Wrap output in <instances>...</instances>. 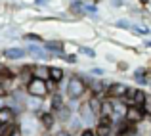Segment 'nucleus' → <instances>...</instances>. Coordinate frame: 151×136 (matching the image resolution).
Returning a JSON list of instances; mask_svg holds the SVG:
<instances>
[{
  "label": "nucleus",
  "instance_id": "obj_1",
  "mask_svg": "<svg viewBox=\"0 0 151 136\" xmlns=\"http://www.w3.org/2000/svg\"><path fill=\"white\" fill-rule=\"evenodd\" d=\"M25 88H27V94H29V96H37V98H42V100L50 94L48 81L38 79V77H33V79H31V81L25 85Z\"/></svg>",
  "mask_w": 151,
  "mask_h": 136
},
{
  "label": "nucleus",
  "instance_id": "obj_2",
  "mask_svg": "<svg viewBox=\"0 0 151 136\" xmlns=\"http://www.w3.org/2000/svg\"><path fill=\"white\" fill-rule=\"evenodd\" d=\"M86 82L82 81L81 75H73V77H69V81H67V88H65V94L69 96V98H75L78 100L82 94L86 92Z\"/></svg>",
  "mask_w": 151,
  "mask_h": 136
},
{
  "label": "nucleus",
  "instance_id": "obj_3",
  "mask_svg": "<svg viewBox=\"0 0 151 136\" xmlns=\"http://www.w3.org/2000/svg\"><path fill=\"white\" fill-rule=\"evenodd\" d=\"M145 117H147V113L144 111L142 106H128V107H126L124 119L128 123H136V125H140V123L145 121Z\"/></svg>",
  "mask_w": 151,
  "mask_h": 136
},
{
  "label": "nucleus",
  "instance_id": "obj_4",
  "mask_svg": "<svg viewBox=\"0 0 151 136\" xmlns=\"http://www.w3.org/2000/svg\"><path fill=\"white\" fill-rule=\"evenodd\" d=\"M130 86L124 85V82H111L105 90V98H111V100H122L126 96Z\"/></svg>",
  "mask_w": 151,
  "mask_h": 136
},
{
  "label": "nucleus",
  "instance_id": "obj_5",
  "mask_svg": "<svg viewBox=\"0 0 151 136\" xmlns=\"http://www.w3.org/2000/svg\"><path fill=\"white\" fill-rule=\"evenodd\" d=\"M78 117L82 119V123L84 125H94V121L98 119V115H94V111L90 109L88 103H78Z\"/></svg>",
  "mask_w": 151,
  "mask_h": 136
},
{
  "label": "nucleus",
  "instance_id": "obj_6",
  "mask_svg": "<svg viewBox=\"0 0 151 136\" xmlns=\"http://www.w3.org/2000/svg\"><path fill=\"white\" fill-rule=\"evenodd\" d=\"M27 54L37 59H50V52L44 46H38V44H29L27 46Z\"/></svg>",
  "mask_w": 151,
  "mask_h": 136
},
{
  "label": "nucleus",
  "instance_id": "obj_7",
  "mask_svg": "<svg viewBox=\"0 0 151 136\" xmlns=\"http://www.w3.org/2000/svg\"><path fill=\"white\" fill-rule=\"evenodd\" d=\"M54 117H55V121H59V123H69V119L73 117V109L63 103L61 107H58V109L54 111Z\"/></svg>",
  "mask_w": 151,
  "mask_h": 136
},
{
  "label": "nucleus",
  "instance_id": "obj_8",
  "mask_svg": "<svg viewBox=\"0 0 151 136\" xmlns=\"http://www.w3.org/2000/svg\"><path fill=\"white\" fill-rule=\"evenodd\" d=\"M35 121L31 115H23L21 117V136H33L35 134Z\"/></svg>",
  "mask_w": 151,
  "mask_h": 136
},
{
  "label": "nucleus",
  "instance_id": "obj_9",
  "mask_svg": "<svg viewBox=\"0 0 151 136\" xmlns=\"http://www.w3.org/2000/svg\"><path fill=\"white\" fill-rule=\"evenodd\" d=\"M15 121V111L12 106H2L0 107V125H8V123Z\"/></svg>",
  "mask_w": 151,
  "mask_h": 136
},
{
  "label": "nucleus",
  "instance_id": "obj_10",
  "mask_svg": "<svg viewBox=\"0 0 151 136\" xmlns=\"http://www.w3.org/2000/svg\"><path fill=\"white\" fill-rule=\"evenodd\" d=\"M2 56L8 58V59H21V58L27 56V50L25 48H19V46H12V48H6V50L2 52Z\"/></svg>",
  "mask_w": 151,
  "mask_h": 136
},
{
  "label": "nucleus",
  "instance_id": "obj_11",
  "mask_svg": "<svg viewBox=\"0 0 151 136\" xmlns=\"http://www.w3.org/2000/svg\"><path fill=\"white\" fill-rule=\"evenodd\" d=\"M132 79L136 81V85H140V86L149 85V79H147V67H138V69L132 73Z\"/></svg>",
  "mask_w": 151,
  "mask_h": 136
},
{
  "label": "nucleus",
  "instance_id": "obj_12",
  "mask_svg": "<svg viewBox=\"0 0 151 136\" xmlns=\"http://www.w3.org/2000/svg\"><path fill=\"white\" fill-rule=\"evenodd\" d=\"M82 125H84V123H82V119L78 117V115H73V117L69 119V132L71 134H75V136H78L82 132Z\"/></svg>",
  "mask_w": 151,
  "mask_h": 136
},
{
  "label": "nucleus",
  "instance_id": "obj_13",
  "mask_svg": "<svg viewBox=\"0 0 151 136\" xmlns=\"http://www.w3.org/2000/svg\"><path fill=\"white\" fill-rule=\"evenodd\" d=\"M63 42L61 41H46L44 42V48L50 52V54H55V56H61L63 54Z\"/></svg>",
  "mask_w": 151,
  "mask_h": 136
},
{
  "label": "nucleus",
  "instance_id": "obj_14",
  "mask_svg": "<svg viewBox=\"0 0 151 136\" xmlns=\"http://www.w3.org/2000/svg\"><path fill=\"white\" fill-rule=\"evenodd\" d=\"M63 77H65V73H63V69L61 67H54V65H50V71H48V81L52 82H61L63 81Z\"/></svg>",
  "mask_w": 151,
  "mask_h": 136
},
{
  "label": "nucleus",
  "instance_id": "obj_15",
  "mask_svg": "<svg viewBox=\"0 0 151 136\" xmlns=\"http://www.w3.org/2000/svg\"><path fill=\"white\" fill-rule=\"evenodd\" d=\"M31 79H33V65H27V67H21V69L17 71V81L21 82H29Z\"/></svg>",
  "mask_w": 151,
  "mask_h": 136
},
{
  "label": "nucleus",
  "instance_id": "obj_16",
  "mask_svg": "<svg viewBox=\"0 0 151 136\" xmlns=\"http://www.w3.org/2000/svg\"><path fill=\"white\" fill-rule=\"evenodd\" d=\"M40 125L44 127L46 130L54 129V125H55V117H54V113H52V111H48V113H40Z\"/></svg>",
  "mask_w": 151,
  "mask_h": 136
},
{
  "label": "nucleus",
  "instance_id": "obj_17",
  "mask_svg": "<svg viewBox=\"0 0 151 136\" xmlns=\"http://www.w3.org/2000/svg\"><path fill=\"white\" fill-rule=\"evenodd\" d=\"M48 71L50 67L44 65V63H37V65H33V77H38V79H48Z\"/></svg>",
  "mask_w": 151,
  "mask_h": 136
},
{
  "label": "nucleus",
  "instance_id": "obj_18",
  "mask_svg": "<svg viewBox=\"0 0 151 136\" xmlns=\"http://www.w3.org/2000/svg\"><path fill=\"white\" fill-rule=\"evenodd\" d=\"M101 100L103 98H100V96H96V94H92L88 98V106H90V109L94 111V115H100V111H101Z\"/></svg>",
  "mask_w": 151,
  "mask_h": 136
},
{
  "label": "nucleus",
  "instance_id": "obj_19",
  "mask_svg": "<svg viewBox=\"0 0 151 136\" xmlns=\"http://www.w3.org/2000/svg\"><path fill=\"white\" fill-rule=\"evenodd\" d=\"M42 107V98H37V96H29L27 94V109L29 111H38Z\"/></svg>",
  "mask_w": 151,
  "mask_h": 136
},
{
  "label": "nucleus",
  "instance_id": "obj_20",
  "mask_svg": "<svg viewBox=\"0 0 151 136\" xmlns=\"http://www.w3.org/2000/svg\"><path fill=\"white\" fill-rule=\"evenodd\" d=\"M61 106H63V96L59 94V92H54V94H52V103H50L52 113H54L58 107H61Z\"/></svg>",
  "mask_w": 151,
  "mask_h": 136
},
{
  "label": "nucleus",
  "instance_id": "obj_21",
  "mask_svg": "<svg viewBox=\"0 0 151 136\" xmlns=\"http://www.w3.org/2000/svg\"><path fill=\"white\" fill-rule=\"evenodd\" d=\"M96 136H111L113 134V127H107V125H96Z\"/></svg>",
  "mask_w": 151,
  "mask_h": 136
},
{
  "label": "nucleus",
  "instance_id": "obj_22",
  "mask_svg": "<svg viewBox=\"0 0 151 136\" xmlns=\"http://www.w3.org/2000/svg\"><path fill=\"white\" fill-rule=\"evenodd\" d=\"M15 125L14 123H8V125H0V136H12L15 132Z\"/></svg>",
  "mask_w": 151,
  "mask_h": 136
},
{
  "label": "nucleus",
  "instance_id": "obj_23",
  "mask_svg": "<svg viewBox=\"0 0 151 136\" xmlns=\"http://www.w3.org/2000/svg\"><path fill=\"white\" fill-rule=\"evenodd\" d=\"M12 77H15V75H14V71H10V69H8V67L0 65V82L8 81V79H12Z\"/></svg>",
  "mask_w": 151,
  "mask_h": 136
},
{
  "label": "nucleus",
  "instance_id": "obj_24",
  "mask_svg": "<svg viewBox=\"0 0 151 136\" xmlns=\"http://www.w3.org/2000/svg\"><path fill=\"white\" fill-rule=\"evenodd\" d=\"M130 31H134V35H142V37L151 35V31L147 29V27H140V25H132V27H130Z\"/></svg>",
  "mask_w": 151,
  "mask_h": 136
},
{
  "label": "nucleus",
  "instance_id": "obj_25",
  "mask_svg": "<svg viewBox=\"0 0 151 136\" xmlns=\"http://www.w3.org/2000/svg\"><path fill=\"white\" fill-rule=\"evenodd\" d=\"M115 25H117L119 29H128V31H130V27H132V23H130L128 19H119V21H115Z\"/></svg>",
  "mask_w": 151,
  "mask_h": 136
},
{
  "label": "nucleus",
  "instance_id": "obj_26",
  "mask_svg": "<svg viewBox=\"0 0 151 136\" xmlns=\"http://www.w3.org/2000/svg\"><path fill=\"white\" fill-rule=\"evenodd\" d=\"M78 52L84 54V56H88V58H96V52H94L92 48H88V46H81V48H78Z\"/></svg>",
  "mask_w": 151,
  "mask_h": 136
},
{
  "label": "nucleus",
  "instance_id": "obj_27",
  "mask_svg": "<svg viewBox=\"0 0 151 136\" xmlns=\"http://www.w3.org/2000/svg\"><path fill=\"white\" fill-rule=\"evenodd\" d=\"M142 107H144V111H145V113H151V94H147V96H145V102H144V106H142Z\"/></svg>",
  "mask_w": 151,
  "mask_h": 136
},
{
  "label": "nucleus",
  "instance_id": "obj_28",
  "mask_svg": "<svg viewBox=\"0 0 151 136\" xmlns=\"http://www.w3.org/2000/svg\"><path fill=\"white\" fill-rule=\"evenodd\" d=\"M59 58H63L65 61H69V63H77V58H75V56H65V54H61Z\"/></svg>",
  "mask_w": 151,
  "mask_h": 136
},
{
  "label": "nucleus",
  "instance_id": "obj_29",
  "mask_svg": "<svg viewBox=\"0 0 151 136\" xmlns=\"http://www.w3.org/2000/svg\"><path fill=\"white\" fill-rule=\"evenodd\" d=\"M54 136H73V134H71L67 129H59V130H58V132H55Z\"/></svg>",
  "mask_w": 151,
  "mask_h": 136
},
{
  "label": "nucleus",
  "instance_id": "obj_30",
  "mask_svg": "<svg viewBox=\"0 0 151 136\" xmlns=\"http://www.w3.org/2000/svg\"><path fill=\"white\" fill-rule=\"evenodd\" d=\"M6 96H10V94H8V88L0 82V98H6Z\"/></svg>",
  "mask_w": 151,
  "mask_h": 136
},
{
  "label": "nucleus",
  "instance_id": "obj_31",
  "mask_svg": "<svg viewBox=\"0 0 151 136\" xmlns=\"http://www.w3.org/2000/svg\"><path fill=\"white\" fill-rule=\"evenodd\" d=\"M117 69L119 71H126V69H128V63H126V61H119L117 63Z\"/></svg>",
  "mask_w": 151,
  "mask_h": 136
},
{
  "label": "nucleus",
  "instance_id": "obj_32",
  "mask_svg": "<svg viewBox=\"0 0 151 136\" xmlns=\"http://www.w3.org/2000/svg\"><path fill=\"white\" fill-rule=\"evenodd\" d=\"M27 41H35V42H40V37L38 35H25Z\"/></svg>",
  "mask_w": 151,
  "mask_h": 136
},
{
  "label": "nucleus",
  "instance_id": "obj_33",
  "mask_svg": "<svg viewBox=\"0 0 151 136\" xmlns=\"http://www.w3.org/2000/svg\"><path fill=\"white\" fill-rule=\"evenodd\" d=\"M78 136H96V132H94V130H90V129H84Z\"/></svg>",
  "mask_w": 151,
  "mask_h": 136
},
{
  "label": "nucleus",
  "instance_id": "obj_34",
  "mask_svg": "<svg viewBox=\"0 0 151 136\" xmlns=\"http://www.w3.org/2000/svg\"><path fill=\"white\" fill-rule=\"evenodd\" d=\"M50 2H52V0H35V4H37V6H48Z\"/></svg>",
  "mask_w": 151,
  "mask_h": 136
},
{
  "label": "nucleus",
  "instance_id": "obj_35",
  "mask_svg": "<svg viewBox=\"0 0 151 136\" xmlns=\"http://www.w3.org/2000/svg\"><path fill=\"white\" fill-rule=\"evenodd\" d=\"M111 6H113V8H121L122 6V0H111Z\"/></svg>",
  "mask_w": 151,
  "mask_h": 136
},
{
  "label": "nucleus",
  "instance_id": "obj_36",
  "mask_svg": "<svg viewBox=\"0 0 151 136\" xmlns=\"http://www.w3.org/2000/svg\"><path fill=\"white\" fill-rule=\"evenodd\" d=\"M92 75H98V77H100V75H103V69H100V67H94V69H92Z\"/></svg>",
  "mask_w": 151,
  "mask_h": 136
},
{
  "label": "nucleus",
  "instance_id": "obj_37",
  "mask_svg": "<svg viewBox=\"0 0 151 136\" xmlns=\"http://www.w3.org/2000/svg\"><path fill=\"white\" fill-rule=\"evenodd\" d=\"M138 2H140L142 6H147V4H149V0H138Z\"/></svg>",
  "mask_w": 151,
  "mask_h": 136
},
{
  "label": "nucleus",
  "instance_id": "obj_38",
  "mask_svg": "<svg viewBox=\"0 0 151 136\" xmlns=\"http://www.w3.org/2000/svg\"><path fill=\"white\" fill-rule=\"evenodd\" d=\"M145 48H151V38H149V41H145Z\"/></svg>",
  "mask_w": 151,
  "mask_h": 136
},
{
  "label": "nucleus",
  "instance_id": "obj_39",
  "mask_svg": "<svg viewBox=\"0 0 151 136\" xmlns=\"http://www.w3.org/2000/svg\"><path fill=\"white\" fill-rule=\"evenodd\" d=\"M145 119H147V123L151 125V113H149V115H147V117H145Z\"/></svg>",
  "mask_w": 151,
  "mask_h": 136
},
{
  "label": "nucleus",
  "instance_id": "obj_40",
  "mask_svg": "<svg viewBox=\"0 0 151 136\" xmlns=\"http://www.w3.org/2000/svg\"><path fill=\"white\" fill-rule=\"evenodd\" d=\"M12 136H21V132H17V130H15V132H14V134H12Z\"/></svg>",
  "mask_w": 151,
  "mask_h": 136
},
{
  "label": "nucleus",
  "instance_id": "obj_41",
  "mask_svg": "<svg viewBox=\"0 0 151 136\" xmlns=\"http://www.w3.org/2000/svg\"><path fill=\"white\" fill-rule=\"evenodd\" d=\"M0 107H2V98H0Z\"/></svg>",
  "mask_w": 151,
  "mask_h": 136
},
{
  "label": "nucleus",
  "instance_id": "obj_42",
  "mask_svg": "<svg viewBox=\"0 0 151 136\" xmlns=\"http://www.w3.org/2000/svg\"><path fill=\"white\" fill-rule=\"evenodd\" d=\"M149 86H151V82H149Z\"/></svg>",
  "mask_w": 151,
  "mask_h": 136
}]
</instances>
